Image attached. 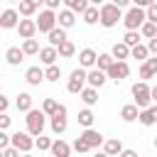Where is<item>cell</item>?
I'll return each instance as SVG.
<instances>
[{
	"instance_id": "obj_8",
	"label": "cell",
	"mask_w": 157,
	"mask_h": 157,
	"mask_svg": "<svg viewBox=\"0 0 157 157\" xmlns=\"http://www.w3.org/2000/svg\"><path fill=\"white\" fill-rule=\"evenodd\" d=\"M64 130H66V108H64V105H59L56 115H52V132L61 135Z\"/></svg>"
},
{
	"instance_id": "obj_6",
	"label": "cell",
	"mask_w": 157,
	"mask_h": 157,
	"mask_svg": "<svg viewBox=\"0 0 157 157\" xmlns=\"http://www.w3.org/2000/svg\"><path fill=\"white\" fill-rule=\"evenodd\" d=\"M56 15H54V10H44V12H39V17H37V29L39 32H52V29H56Z\"/></svg>"
},
{
	"instance_id": "obj_30",
	"label": "cell",
	"mask_w": 157,
	"mask_h": 157,
	"mask_svg": "<svg viewBox=\"0 0 157 157\" xmlns=\"http://www.w3.org/2000/svg\"><path fill=\"white\" fill-rule=\"evenodd\" d=\"M140 32H142V37L155 39V37H157V25H155V22H145V25L140 27Z\"/></svg>"
},
{
	"instance_id": "obj_20",
	"label": "cell",
	"mask_w": 157,
	"mask_h": 157,
	"mask_svg": "<svg viewBox=\"0 0 157 157\" xmlns=\"http://www.w3.org/2000/svg\"><path fill=\"white\" fill-rule=\"evenodd\" d=\"M120 118H123V120H128V123H130V120H137V118H140V110H137V105H135V103H128V105H123V108H120Z\"/></svg>"
},
{
	"instance_id": "obj_50",
	"label": "cell",
	"mask_w": 157,
	"mask_h": 157,
	"mask_svg": "<svg viewBox=\"0 0 157 157\" xmlns=\"http://www.w3.org/2000/svg\"><path fill=\"white\" fill-rule=\"evenodd\" d=\"M147 110H150V115H152V120L157 123V105H152V108H147Z\"/></svg>"
},
{
	"instance_id": "obj_28",
	"label": "cell",
	"mask_w": 157,
	"mask_h": 157,
	"mask_svg": "<svg viewBox=\"0 0 157 157\" xmlns=\"http://www.w3.org/2000/svg\"><path fill=\"white\" fill-rule=\"evenodd\" d=\"M96 64H98V69H101V71H105V74H108V69L115 64V59H113V54H98V61H96Z\"/></svg>"
},
{
	"instance_id": "obj_38",
	"label": "cell",
	"mask_w": 157,
	"mask_h": 157,
	"mask_svg": "<svg viewBox=\"0 0 157 157\" xmlns=\"http://www.w3.org/2000/svg\"><path fill=\"white\" fill-rule=\"evenodd\" d=\"M78 123H81L83 128H91V125H93V113H91V110H81V113H78Z\"/></svg>"
},
{
	"instance_id": "obj_25",
	"label": "cell",
	"mask_w": 157,
	"mask_h": 157,
	"mask_svg": "<svg viewBox=\"0 0 157 157\" xmlns=\"http://www.w3.org/2000/svg\"><path fill=\"white\" fill-rule=\"evenodd\" d=\"M15 105H17V110L29 113V110H32V96H29V93H20L17 101H15Z\"/></svg>"
},
{
	"instance_id": "obj_58",
	"label": "cell",
	"mask_w": 157,
	"mask_h": 157,
	"mask_svg": "<svg viewBox=\"0 0 157 157\" xmlns=\"http://www.w3.org/2000/svg\"><path fill=\"white\" fill-rule=\"evenodd\" d=\"M155 147H157V137H155Z\"/></svg>"
},
{
	"instance_id": "obj_19",
	"label": "cell",
	"mask_w": 157,
	"mask_h": 157,
	"mask_svg": "<svg viewBox=\"0 0 157 157\" xmlns=\"http://www.w3.org/2000/svg\"><path fill=\"white\" fill-rule=\"evenodd\" d=\"M103 83H105V74H103L101 69L88 71V86H91V88H101Z\"/></svg>"
},
{
	"instance_id": "obj_39",
	"label": "cell",
	"mask_w": 157,
	"mask_h": 157,
	"mask_svg": "<svg viewBox=\"0 0 157 157\" xmlns=\"http://www.w3.org/2000/svg\"><path fill=\"white\" fill-rule=\"evenodd\" d=\"M74 150H76V152H88L91 147H88V142H86V140H83V137L78 135V137L74 140Z\"/></svg>"
},
{
	"instance_id": "obj_53",
	"label": "cell",
	"mask_w": 157,
	"mask_h": 157,
	"mask_svg": "<svg viewBox=\"0 0 157 157\" xmlns=\"http://www.w3.org/2000/svg\"><path fill=\"white\" fill-rule=\"evenodd\" d=\"M93 2V7H98V5H103V0H91Z\"/></svg>"
},
{
	"instance_id": "obj_35",
	"label": "cell",
	"mask_w": 157,
	"mask_h": 157,
	"mask_svg": "<svg viewBox=\"0 0 157 157\" xmlns=\"http://www.w3.org/2000/svg\"><path fill=\"white\" fill-rule=\"evenodd\" d=\"M123 42H125V44L132 49V47H137V44H140V34H137V32H125Z\"/></svg>"
},
{
	"instance_id": "obj_11",
	"label": "cell",
	"mask_w": 157,
	"mask_h": 157,
	"mask_svg": "<svg viewBox=\"0 0 157 157\" xmlns=\"http://www.w3.org/2000/svg\"><path fill=\"white\" fill-rule=\"evenodd\" d=\"M17 32H20L22 39H32L34 32H37V22H34V20H22V22L17 25Z\"/></svg>"
},
{
	"instance_id": "obj_18",
	"label": "cell",
	"mask_w": 157,
	"mask_h": 157,
	"mask_svg": "<svg viewBox=\"0 0 157 157\" xmlns=\"http://www.w3.org/2000/svg\"><path fill=\"white\" fill-rule=\"evenodd\" d=\"M5 59H7V64H12V66H17L22 59H25V52L20 49V47H10L7 52H5Z\"/></svg>"
},
{
	"instance_id": "obj_37",
	"label": "cell",
	"mask_w": 157,
	"mask_h": 157,
	"mask_svg": "<svg viewBox=\"0 0 157 157\" xmlns=\"http://www.w3.org/2000/svg\"><path fill=\"white\" fill-rule=\"evenodd\" d=\"M44 74H47V81H59V78H61V69H59L56 64H54V66H47Z\"/></svg>"
},
{
	"instance_id": "obj_55",
	"label": "cell",
	"mask_w": 157,
	"mask_h": 157,
	"mask_svg": "<svg viewBox=\"0 0 157 157\" xmlns=\"http://www.w3.org/2000/svg\"><path fill=\"white\" fill-rule=\"evenodd\" d=\"M32 2H34V5H39V2H44V0H32Z\"/></svg>"
},
{
	"instance_id": "obj_26",
	"label": "cell",
	"mask_w": 157,
	"mask_h": 157,
	"mask_svg": "<svg viewBox=\"0 0 157 157\" xmlns=\"http://www.w3.org/2000/svg\"><path fill=\"white\" fill-rule=\"evenodd\" d=\"M64 2H66V7H69V10H74V12H81V15H83V12L91 7V5H88L91 0H64Z\"/></svg>"
},
{
	"instance_id": "obj_44",
	"label": "cell",
	"mask_w": 157,
	"mask_h": 157,
	"mask_svg": "<svg viewBox=\"0 0 157 157\" xmlns=\"http://www.w3.org/2000/svg\"><path fill=\"white\" fill-rule=\"evenodd\" d=\"M135 2V7H150V5H155L157 0H132Z\"/></svg>"
},
{
	"instance_id": "obj_29",
	"label": "cell",
	"mask_w": 157,
	"mask_h": 157,
	"mask_svg": "<svg viewBox=\"0 0 157 157\" xmlns=\"http://www.w3.org/2000/svg\"><path fill=\"white\" fill-rule=\"evenodd\" d=\"M81 101H83L86 105L98 103V93H96V88H83V91H81Z\"/></svg>"
},
{
	"instance_id": "obj_21",
	"label": "cell",
	"mask_w": 157,
	"mask_h": 157,
	"mask_svg": "<svg viewBox=\"0 0 157 157\" xmlns=\"http://www.w3.org/2000/svg\"><path fill=\"white\" fill-rule=\"evenodd\" d=\"M103 152H105L108 157L120 155V152H123V142H120V140H115V137H113V140H105V142H103Z\"/></svg>"
},
{
	"instance_id": "obj_51",
	"label": "cell",
	"mask_w": 157,
	"mask_h": 157,
	"mask_svg": "<svg viewBox=\"0 0 157 157\" xmlns=\"http://www.w3.org/2000/svg\"><path fill=\"white\" fill-rule=\"evenodd\" d=\"M128 2H130V0H113V5H118V7H120V10H123V7H125V5H128Z\"/></svg>"
},
{
	"instance_id": "obj_15",
	"label": "cell",
	"mask_w": 157,
	"mask_h": 157,
	"mask_svg": "<svg viewBox=\"0 0 157 157\" xmlns=\"http://www.w3.org/2000/svg\"><path fill=\"white\" fill-rule=\"evenodd\" d=\"M56 56H59V49H56V47H44V49L39 52V59H42V64H47V66H54Z\"/></svg>"
},
{
	"instance_id": "obj_1",
	"label": "cell",
	"mask_w": 157,
	"mask_h": 157,
	"mask_svg": "<svg viewBox=\"0 0 157 157\" xmlns=\"http://www.w3.org/2000/svg\"><path fill=\"white\" fill-rule=\"evenodd\" d=\"M120 17H123V12H120L118 5H113V2L101 5V25H103V27H115Z\"/></svg>"
},
{
	"instance_id": "obj_31",
	"label": "cell",
	"mask_w": 157,
	"mask_h": 157,
	"mask_svg": "<svg viewBox=\"0 0 157 157\" xmlns=\"http://www.w3.org/2000/svg\"><path fill=\"white\" fill-rule=\"evenodd\" d=\"M42 110H44L47 115H56V110H59V103H56L54 98H44V103H42Z\"/></svg>"
},
{
	"instance_id": "obj_47",
	"label": "cell",
	"mask_w": 157,
	"mask_h": 157,
	"mask_svg": "<svg viewBox=\"0 0 157 157\" xmlns=\"http://www.w3.org/2000/svg\"><path fill=\"white\" fill-rule=\"evenodd\" d=\"M147 49H150V52H152V54H157V37H155V39H150V42H147Z\"/></svg>"
},
{
	"instance_id": "obj_34",
	"label": "cell",
	"mask_w": 157,
	"mask_h": 157,
	"mask_svg": "<svg viewBox=\"0 0 157 157\" xmlns=\"http://www.w3.org/2000/svg\"><path fill=\"white\" fill-rule=\"evenodd\" d=\"M135 59H142V61H147V54H150V49L145 47V44H137V47H132V52H130Z\"/></svg>"
},
{
	"instance_id": "obj_3",
	"label": "cell",
	"mask_w": 157,
	"mask_h": 157,
	"mask_svg": "<svg viewBox=\"0 0 157 157\" xmlns=\"http://www.w3.org/2000/svg\"><path fill=\"white\" fill-rule=\"evenodd\" d=\"M125 27H128V32H135L137 27H142L145 22H147V12L142 10V7H132V10H128V15H125Z\"/></svg>"
},
{
	"instance_id": "obj_24",
	"label": "cell",
	"mask_w": 157,
	"mask_h": 157,
	"mask_svg": "<svg viewBox=\"0 0 157 157\" xmlns=\"http://www.w3.org/2000/svg\"><path fill=\"white\" fill-rule=\"evenodd\" d=\"M52 155H54V157H69V155H71V147H69L64 140H54V145H52Z\"/></svg>"
},
{
	"instance_id": "obj_48",
	"label": "cell",
	"mask_w": 157,
	"mask_h": 157,
	"mask_svg": "<svg viewBox=\"0 0 157 157\" xmlns=\"http://www.w3.org/2000/svg\"><path fill=\"white\" fill-rule=\"evenodd\" d=\"M120 157H137V152H135V150H123Z\"/></svg>"
},
{
	"instance_id": "obj_14",
	"label": "cell",
	"mask_w": 157,
	"mask_h": 157,
	"mask_svg": "<svg viewBox=\"0 0 157 157\" xmlns=\"http://www.w3.org/2000/svg\"><path fill=\"white\" fill-rule=\"evenodd\" d=\"M130 52H132V49H130L125 42H115V44H113V49H110V54H113V59H115V61H125V59L130 56Z\"/></svg>"
},
{
	"instance_id": "obj_9",
	"label": "cell",
	"mask_w": 157,
	"mask_h": 157,
	"mask_svg": "<svg viewBox=\"0 0 157 157\" xmlns=\"http://www.w3.org/2000/svg\"><path fill=\"white\" fill-rule=\"evenodd\" d=\"M20 22H22V20H20V15H17L15 10H10V7H7V10H2V15H0V27H2V29L17 27Z\"/></svg>"
},
{
	"instance_id": "obj_5",
	"label": "cell",
	"mask_w": 157,
	"mask_h": 157,
	"mask_svg": "<svg viewBox=\"0 0 157 157\" xmlns=\"http://www.w3.org/2000/svg\"><path fill=\"white\" fill-rule=\"evenodd\" d=\"M86 83H88V74H86L83 69H74V71H71V78H69V83H66V91H69V93H81Z\"/></svg>"
},
{
	"instance_id": "obj_10",
	"label": "cell",
	"mask_w": 157,
	"mask_h": 157,
	"mask_svg": "<svg viewBox=\"0 0 157 157\" xmlns=\"http://www.w3.org/2000/svg\"><path fill=\"white\" fill-rule=\"evenodd\" d=\"M128 74H130V66H128V61H115V64L108 69V78H115V81H120V78H128Z\"/></svg>"
},
{
	"instance_id": "obj_49",
	"label": "cell",
	"mask_w": 157,
	"mask_h": 157,
	"mask_svg": "<svg viewBox=\"0 0 157 157\" xmlns=\"http://www.w3.org/2000/svg\"><path fill=\"white\" fill-rule=\"evenodd\" d=\"M7 103H10V101H7V98H5V96H0V108H2V113H5V110H7Z\"/></svg>"
},
{
	"instance_id": "obj_22",
	"label": "cell",
	"mask_w": 157,
	"mask_h": 157,
	"mask_svg": "<svg viewBox=\"0 0 157 157\" xmlns=\"http://www.w3.org/2000/svg\"><path fill=\"white\" fill-rule=\"evenodd\" d=\"M56 20H59V27H64V29H66V27H71V25L76 22L74 10H69V7H66V10H61V12L56 15Z\"/></svg>"
},
{
	"instance_id": "obj_41",
	"label": "cell",
	"mask_w": 157,
	"mask_h": 157,
	"mask_svg": "<svg viewBox=\"0 0 157 157\" xmlns=\"http://www.w3.org/2000/svg\"><path fill=\"white\" fill-rule=\"evenodd\" d=\"M142 125H155V120H152V115H150V110L145 108V110H140V118H137Z\"/></svg>"
},
{
	"instance_id": "obj_43",
	"label": "cell",
	"mask_w": 157,
	"mask_h": 157,
	"mask_svg": "<svg viewBox=\"0 0 157 157\" xmlns=\"http://www.w3.org/2000/svg\"><path fill=\"white\" fill-rule=\"evenodd\" d=\"M2 157H20V150L17 147H7V150H2Z\"/></svg>"
},
{
	"instance_id": "obj_56",
	"label": "cell",
	"mask_w": 157,
	"mask_h": 157,
	"mask_svg": "<svg viewBox=\"0 0 157 157\" xmlns=\"http://www.w3.org/2000/svg\"><path fill=\"white\" fill-rule=\"evenodd\" d=\"M22 157H32V155H29V152H27V155H22Z\"/></svg>"
},
{
	"instance_id": "obj_54",
	"label": "cell",
	"mask_w": 157,
	"mask_h": 157,
	"mask_svg": "<svg viewBox=\"0 0 157 157\" xmlns=\"http://www.w3.org/2000/svg\"><path fill=\"white\" fill-rule=\"evenodd\" d=\"M93 157H108V155H105V152H98V155H93Z\"/></svg>"
},
{
	"instance_id": "obj_42",
	"label": "cell",
	"mask_w": 157,
	"mask_h": 157,
	"mask_svg": "<svg viewBox=\"0 0 157 157\" xmlns=\"http://www.w3.org/2000/svg\"><path fill=\"white\" fill-rule=\"evenodd\" d=\"M147 22H155L157 25V2L147 7Z\"/></svg>"
},
{
	"instance_id": "obj_23",
	"label": "cell",
	"mask_w": 157,
	"mask_h": 157,
	"mask_svg": "<svg viewBox=\"0 0 157 157\" xmlns=\"http://www.w3.org/2000/svg\"><path fill=\"white\" fill-rule=\"evenodd\" d=\"M78 61H81V66L86 69V66H93V64L98 61V56H96V52H93V49H81Z\"/></svg>"
},
{
	"instance_id": "obj_46",
	"label": "cell",
	"mask_w": 157,
	"mask_h": 157,
	"mask_svg": "<svg viewBox=\"0 0 157 157\" xmlns=\"http://www.w3.org/2000/svg\"><path fill=\"white\" fill-rule=\"evenodd\" d=\"M44 2H47V10H56L59 2H64V0H44Z\"/></svg>"
},
{
	"instance_id": "obj_13",
	"label": "cell",
	"mask_w": 157,
	"mask_h": 157,
	"mask_svg": "<svg viewBox=\"0 0 157 157\" xmlns=\"http://www.w3.org/2000/svg\"><path fill=\"white\" fill-rule=\"evenodd\" d=\"M81 137H83V140H86V142H88V147H91V150H93V147H98V145H103V142H105V140H103V135H101V132H98V130H93V128H86V130H83V135H81Z\"/></svg>"
},
{
	"instance_id": "obj_7",
	"label": "cell",
	"mask_w": 157,
	"mask_h": 157,
	"mask_svg": "<svg viewBox=\"0 0 157 157\" xmlns=\"http://www.w3.org/2000/svg\"><path fill=\"white\" fill-rule=\"evenodd\" d=\"M34 145H37V142L32 140V135H29V132H15V135H12V147H17V150H20V152H25V155H27Z\"/></svg>"
},
{
	"instance_id": "obj_2",
	"label": "cell",
	"mask_w": 157,
	"mask_h": 157,
	"mask_svg": "<svg viewBox=\"0 0 157 157\" xmlns=\"http://www.w3.org/2000/svg\"><path fill=\"white\" fill-rule=\"evenodd\" d=\"M132 98H135V105L145 110V108L150 105V101H152V88H150L145 81H140V83L132 86Z\"/></svg>"
},
{
	"instance_id": "obj_4",
	"label": "cell",
	"mask_w": 157,
	"mask_h": 157,
	"mask_svg": "<svg viewBox=\"0 0 157 157\" xmlns=\"http://www.w3.org/2000/svg\"><path fill=\"white\" fill-rule=\"evenodd\" d=\"M44 110H29L27 113V130H29V135H34V137H39L42 135V130H44Z\"/></svg>"
},
{
	"instance_id": "obj_40",
	"label": "cell",
	"mask_w": 157,
	"mask_h": 157,
	"mask_svg": "<svg viewBox=\"0 0 157 157\" xmlns=\"http://www.w3.org/2000/svg\"><path fill=\"white\" fill-rule=\"evenodd\" d=\"M34 142H37V147H39V150H52V145H54V142H52L49 137H44V135H39Z\"/></svg>"
},
{
	"instance_id": "obj_33",
	"label": "cell",
	"mask_w": 157,
	"mask_h": 157,
	"mask_svg": "<svg viewBox=\"0 0 157 157\" xmlns=\"http://www.w3.org/2000/svg\"><path fill=\"white\" fill-rule=\"evenodd\" d=\"M22 52H25V54H37V52H42V49H39V42H37V39H25Z\"/></svg>"
},
{
	"instance_id": "obj_17",
	"label": "cell",
	"mask_w": 157,
	"mask_h": 157,
	"mask_svg": "<svg viewBox=\"0 0 157 157\" xmlns=\"http://www.w3.org/2000/svg\"><path fill=\"white\" fill-rule=\"evenodd\" d=\"M66 42V32H64V27H56V29H52L49 32V47H61Z\"/></svg>"
},
{
	"instance_id": "obj_57",
	"label": "cell",
	"mask_w": 157,
	"mask_h": 157,
	"mask_svg": "<svg viewBox=\"0 0 157 157\" xmlns=\"http://www.w3.org/2000/svg\"><path fill=\"white\" fill-rule=\"evenodd\" d=\"M10 2H22V0H10Z\"/></svg>"
},
{
	"instance_id": "obj_32",
	"label": "cell",
	"mask_w": 157,
	"mask_h": 157,
	"mask_svg": "<svg viewBox=\"0 0 157 157\" xmlns=\"http://www.w3.org/2000/svg\"><path fill=\"white\" fill-rule=\"evenodd\" d=\"M34 10H37V5H34L32 0H22V2H20V15L29 17V15H34Z\"/></svg>"
},
{
	"instance_id": "obj_36",
	"label": "cell",
	"mask_w": 157,
	"mask_h": 157,
	"mask_svg": "<svg viewBox=\"0 0 157 157\" xmlns=\"http://www.w3.org/2000/svg\"><path fill=\"white\" fill-rule=\"evenodd\" d=\"M74 52H76V47H74V44H71L69 39H66V42H64V44L59 47V54H61L64 59H69V56H74Z\"/></svg>"
},
{
	"instance_id": "obj_27",
	"label": "cell",
	"mask_w": 157,
	"mask_h": 157,
	"mask_svg": "<svg viewBox=\"0 0 157 157\" xmlns=\"http://www.w3.org/2000/svg\"><path fill=\"white\" fill-rule=\"evenodd\" d=\"M83 22H86V25H96V22H101V10H98V7H88V10L83 12Z\"/></svg>"
},
{
	"instance_id": "obj_52",
	"label": "cell",
	"mask_w": 157,
	"mask_h": 157,
	"mask_svg": "<svg viewBox=\"0 0 157 157\" xmlns=\"http://www.w3.org/2000/svg\"><path fill=\"white\" fill-rule=\"evenodd\" d=\"M152 101H157V86H152Z\"/></svg>"
},
{
	"instance_id": "obj_45",
	"label": "cell",
	"mask_w": 157,
	"mask_h": 157,
	"mask_svg": "<svg viewBox=\"0 0 157 157\" xmlns=\"http://www.w3.org/2000/svg\"><path fill=\"white\" fill-rule=\"evenodd\" d=\"M7 125H10V115H7V113H2V115H0V130H5Z\"/></svg>"
},
{
	"instance_id": "obj_16",
	"label": "cell",
	"mask_w": 157,
	"mask_h": 157,
	"mask_svg": "<svg viewBox=\"0 0 157 157\" xmlns=\"http://www.w3.org/2000/svg\"><path fill=\"white\" fill-rule=\"evenodd\" d=\"M155 74H157V56L147 59V61L140 66V78H152Z\"/></svg>"
},
{
	"instance_id": "obj_12",
	"label": "cell",
	"mask_w": 157,
	"mask_h": 157,
	"mask_svg": "<svg viewBox=\"0 0 157 157\" xmlns=\"http://www.w3.org/2000/svg\"><path fill=\"white\" fill-rule=\"evenodd\" d=\"M25 78H27V83H29V86H39V83L47 78V74H44L39 66H29V69H27V74H25Z\"/></svg>"
}]
</instances>
